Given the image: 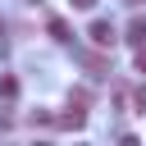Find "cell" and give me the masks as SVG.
I'll use <instances>...</instances> for the list:
<instances>
[{
	"label": "cell",
	"mask_w": 146,
	"mask_h": 146,
	"mask_svg": "<svg viewBox=\"0 0 146 146\" xmlns=\"http://www.w3.org/2000/svg\"><path fill=\"white\" fill-rule=\"evenodd\" d=\"M128 46H146V18H132L128 23V36H123Z\"/></svg>",
	"instance_id": "obj_2"
},
{
	"label": "cell",
	"mask_w": 146,
	"mask_h": 146,
	"mask_svg": "<svg viewBox=\"0 0 146 146\" xmlns=\"http://www.w3.org/2000/svg\"><path fill=\"white\" fill-rule=\"evenodd\" d=\"M137 73H146V46H137Z\"/></svg>",
	"instance_id": "obj_6"
},
{
	"label": "cell",
	"mask_w": 146,
	"mask_h": 146,
	"mask_svg": "<svg viewBox=\"0 0 146 146\" xmlns=\"http://www.w3.org/2000/svg\"><path fill=\"white\" fill-rule=\"evenodd\" d=\"M137 105V114H146V87H137V91H119V105Z\"/></svg>",
	"instance_id": "obj_3"
},
{
	"label": "cell",
	"mask_w": 146,
	"mask_h": 146,
	"mask_svg": "<svg viewBox=\"0 0 146 146\" xmlns=\"http://www.w3.org/2000/svg\"><path fill=\"white\" fill-rule=\"evenodd\" d=\"M73 9H96V0H68Z\"/></svg>",
	"instance_id": "obj_7"
},
{
	"label": "cell",
	"mask_w": 146,
	"mask_h": 146,
	"mask_svg": "<svg viewBox=\"0 0 146 146\" xmlns=\"http://www.w3.org/2000/svg\"><path fill=\"white\" fill-rule=\"evenodd\" d=\"M0 96H5V100H14V96H18V82H14V78H9V73H5V78H0Z\"/></svg>",
	"instance_id": "obj_5"
},
{
	"label": "cell",
	"mask_w": 146,
	"mask_h": 146,
	"mask_svg": "<svg viewBox=\"0 0 146 146\" xmlns=\"http://www.w3.org/2000/svg\"><path fill=\"white\" fill-rule=\"evenodd\" d=\"M50 36H55V41H68V23H64V18H50Z\"/></svg>",
	"instance_id": "obj_4"
},
{
	"label": "cell",
	"mask_w": 146,
	"mask_h": 146,
	"mask_svg": "<svg viewBox=\"0 0 146 146\" xmlns=\"http://www.w3.org/2000/svg\"><path fill=\"white\" fill-rule=\"evenodd\" d=\"M87 36H91V46H114V41H119L114 23H105V18H96V23L87 27Z\"/></svg>",
	"instance_id": "obj_1"
}]
</instances>
